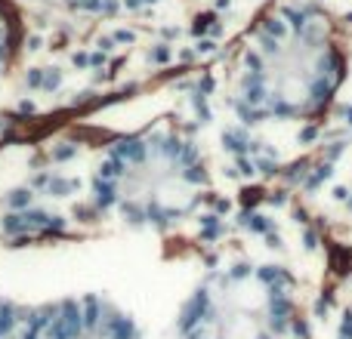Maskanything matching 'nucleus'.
<instances>
[{
  "label": "nucleus",
  "instance_id": "f257e3e1",
  "mask_svg": "<svg viewBox=\"0 0 352 339\" xmlns=\"http://www.w3.org/2000/svg\"><path fill=\"white\" fill-rule=\"evenodd\" d=\"M349 28L322 0H266L232 43L226 93L248 127L318 121L349 80Z\"/></svg>",
  "mask_w": 352,
  "mask_h": 339
},
{
  "label": "nucleus",
  "instance_id": "f03ea898",
  "mask_svg": "<svg viewBox=\"0 0 352 339\" xmlns=\"http://www.w3.org/2000/svg\"><path fill=\"white\" fill-rule=\"evenodd\" d=\"M210 194L201 145L170 121L115 139L90 179V207L133 229H167L192 216Z\"/></svg>",
  "mask_w": 352,
  "mask_h": 339
},
{
  "label": "nucleus",
  "instance_id": "7ed1b4c3",
  "mask_svg": "<svg viewBox=\"0 0 352 339\" xmlns=\"http://www.w3.org/2000/svg\"><path fill=\"white\" fill-rule=\"evenodd\" d=\"M25 40H28V25L19 0H0V86L22 62Z\"/></svg>",
  "mask_w": 352,
  "mask_h": 339
},
{
  "label": "nucleus",
  "instance_id": "20e7f679",
  "mask_svg": "<svg viewBox=\"0 0 352 339\" xmlns=\"http://www.w3.org/2000/svg\"><path fill=\"white\" fill-rule=\"evenodd\" d=\"M170 0H62L72 16L80 19H136V16H146V12H155L161 6H167Z\"/></svg>",
  "mask_w": 352,
  "mask_h": 339
},
{
  "label": "nucleus",
  "instance_id": "39448f33",
  "mask_svg": "<svg viewBox=\"0 0 352 339\" xmlns=\"http://www.w3.org/2000/svg\"><path fill=\"white\" fill-rule=\"evenodd\" d=\"M346 207H349V213H352V188H349V194H346Z\"/></svg>",
  "mask_w": 352,
  "mask_h": 339
}]
</instances>
